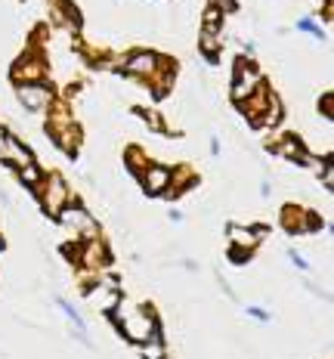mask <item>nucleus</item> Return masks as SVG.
<instances>
[{
  "instance_id": "1",
  "label": "nucleus",
  "mask_w": 334,
  "mask_h": 359,
  "mask_svg": "<svg viewBox=\"0 0 334 359\" xmlns=\"http://www.w3.org/2000/svg\"><path fill=\"white\" fill-rule=\"evenodd\" d=\"M121 332H124V338L133 341V344H146L158 334V328H155L152 313L127 306V316H124V323H121Z\"/></svg>"
},
{
  "instance_id": "2",
  "label": "nucleus",
  "mask_w": 334,
  "mask_h": 359,
  "mask_svg": "<svg viewBox=\"0 0 334 359\" xmlns=\"http://www.w3.org/2000/svg\"><path fill=\"white\" fill-rule=\"evenodd\" d=\"M56 217H59V223H62V226H69V229H71V233L96 236V223H93V217L87 214L81 205H74V201H69V205H65Z\"/></svg>"
},
{
  "instance_id": "3",
  "label": "nucleus",
  "mask_w": 334,
  "mask_h": 359,
  "mask_svg": "<svg viewBox=\"0 0 334 359\" xmlns=\"http://www.w3.org/2000/svg\"><path fill=\"white\" fill-rule=\"evenodd\" d=\"M41 201H43V208H47V214H59L65 205L71 201V196H69V189H65V183H62V177H50L47 180V189L41 192Z\"/></svg>"
},
{
  "instance_id": "4",
  "label": "nucleus",
  "mask_w": 334,
  "mask_h": 359,
  "mask_svg": "<svg viewBox=\"0 0 334 359\" xmlns=\"http://www.w3.org/2000/svg\"><path fill=\"white\" fill-rule=\"evenodd\" d=\"M170 183H174V170L165 168V164H148L143 170V186L148 196H161V192L170 189Z\"/></svg>"
},
{
  "instance_id": "5",
  "label": "nucleus",
  "mask_w": 334,
  "mask_h": 359,
  "mask_svg": "<svg viewBox=\"0 0 334 359\" xmlns=\"http://www.w3.org/2000/svg\"><path fill=\"white\" fill-rule=\"evenodd\" d=\"M260 87V74H257V69L254 65H248V62H242L239 69H235V84H232V96L235 100H248L251 93Z\"/></svg>"
},
{
  "instance_id": "6",
  "label": "nucleus",
  "mask_w": 334,
  "mask_h": 359,
  "mask_svg": "<svg viewBox=\"0 0 334 359\" xmlns=\"http://www.w3.org/2000/svg\"><path fill=\"white\" fill-rule=\"evenodd\" d=\"M19 96H22V102H25L28 109H43L47 102H53V90H50L47 84H41V81L22 84L19 87Z\"/></svg>"
},
{
  "instance_id": "7",
  "label": "nucleus",
  "mask_w": 334,
  "mask_h": 359,
  "mask_svg": "<svg viewBox=\"0 0 334 359\" xmlns=\"http://www.w3.org/2000/svg\"><path fill=\"white\" fill-rule=\"evenodd\" d=\"M0 158H6L10 164H16V168H25V164L34 161L32 152H28L19 140H13L10 133H4V137H0Z\"/></svg>"
},
{
  "instance_id": "8",
  "label": "nucleus",
  "mask_w": 334,
  "mask_h": 359,
  "mask_svg": "<svg viewBox=\"0 0 334 359\" xmlns=\"http://www.w3.org/2000/svg\"><path fill=\"white\" fill-rule=\"evenodd\" d=\"M124 69H127L130 74H146V78H152L155 69H158V56L155 53H137L124 62Z\"/></svg>"
},
{
  "instance_id": "9",
  "label": "nucleus",
  "mask_w": 334,
  "mask_h": 359,
  "mask_svg": "<svg viewBox=\"0 0 334 359\" xmlns=\"http://www.w3.org/2000/svg\"><path fill=\"white\" fill-rule=\"evenodd\" d=\"M263 229H257V233H251V229H242V226H229V238H232V248H244L251 251L257 245V238Z\"/></svg>"
},
{
  "instance_id": "10",
  "label": "nucleus",
  "mask_w": 334,
  "mask_h": 359,
  "mask_svg": "<svg viewBox=\"0 0 334 359\" xmlns=\"http://www.w3.org/2000/svg\"><path fill=\"white\" fill-rule=\"evenodd\" d=\"M43 78V65L41 62H22L16 69V81H25V84H32V81H41Z\"/></svg>"
},
{
  "instance_id": "11",
  "label": "nucleus",
  "mask_w": 334,
  "mask_h": 359,
  "mask_svg": "<svg viewBox=\"0 0 334 359\" xmlns=\"http://www.w3.org/2000/svg\"><path fill=\"white\" fill-rule=\"evenodd\" d=\"M81 260H84V264H90V266H96V264H99V260H106V248H102L99 242H93Z\"/></svg>"
},
{
  "instance_id": "12",
  "label": "nucleus",
  "mask_w": 334,
  "mask_h": 359,
  "mask_svg": "<svg viewBox=\"0 0 334 359\" xmlns=\"http://www.w3.org/2000/svg\"><path fill=\"white\" fill-rule=\"evenodd\" d=\"M59 310H62L65 316L71 319V323H74V328H78V332H84V319H81V313L74 310V306H71L69 301H59Z\"/></svg>"
},
{
  "instance_id": "13",
  "label": "nucleus",
  "mask_w": 334,
  "mask_h": 359,
  "mask_svg": "<svg viewBox=\"0 0 334 359\" xmlns=\"http://www.w3.org/2000/svg\"><path fill=\"white\" fill-rule=\"evenodd\" d=\"M297 28H300V32H307V34H313V37H319V41H325V32L316 25L313 19H300V22H297Z\"/></svg>"
},
{
  "instance_id": "14",
  "label": "nucleus",
  "mask_w": 334,
  "mask_h": 359,
  "mask_svg": "<svg viewBox=\"0 0 334 359\" xmlns=\"http://www.w3.org/2000/svg\"><path fill=\"white\" fill-rule=\"evenodd\" d=\"M22 180H28V183H32V186H37V183H41V170L34 168V161L22 168Z\"/></svg>"
},
{
  "instance_id": "15",
  "label": "nucleus",
  "mask_w": 334,
  "mask_h": 359,
  "mask_svg": "<svg viewBox=\"0 0 334 359\" xmlns=\"http://www.w3.org/2000/svg\"><path fill=\"white\" fill-rule=\"evenodd\" d=\"M143 356H146V359H161V356H165V350H161V344H158V341H155V344H148V341H146Z\"/></svg>"
},
{
  "instance_id": "16",
  "label": "nucleus",
  "mask_w": 334,
  "mask_h": 359,
  "mask_svg": "<svg viewBox=\"0 0 334 359\" xmlns=\"http://www.w3.org/2000/svg\"><path fill=\"white\" fill-rule=\"evenodd\" d=\"M248 316H254V319H260V323H266V319H270V313H263L260 306H248Z\"/></svg>"
},
{
  "instance_id": "17",
  "label": "nucleus",
  "mask_w": 334,
  "mask_h": 359,
  "mask_svg": "<svg viewBox=\"0 0 334 359\" xmlns=\"http://www.w3.org/2000/svg\"><path fill=\"white\" fill-rule=\"evenodd\" d=\"M139 164H143V158H139V149H130V168L139 170Z\"/></svg>"
},
{
  "instance_id": "18",
  "label": "nucleus",
  "mask_w": 334,
  "mask_h": 359,
  "mask_svg": "<svg viewBox=\"0 0 334 359\" xmlns=\"http://www.w3.org/2000/svg\"><path fill=\"white\" fill-rule=\"evenodd\" d=\"M288 257H291V260H294V264L300 266V269H309V264H307V260H303V257H300V254H297V251H291V254H288Z\"/></svg>"
}]
</instances>
